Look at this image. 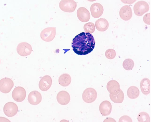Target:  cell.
I'll list each match as a JSON object with an SVG mask.
<instances>
[{
  "instance_id": "6da1fadb",
  "label": "cell",
  "mask_w": 151,
  "mask_h": 122,
  "mask_svg": "<svg viewBox=\"0 0 151 122\" xmlns=\"http://www.w3.org/2000/svg\"><path fill=\"white\" fill-rule=\"evenodd\" d=\"M95 40L92 34L82 32L73 39L72 47L74 52L77 55H87L92 51L95 47Z\"/></svg>"
},
{
  "instance_id": "7a4b0ae2",
  "label": "cell",
  "mask_w": 151,
  "mask_h": 122,
  "mask_svg": "<svg viewBox=\"0 0 151 122\" xmlns=\"http://www.w3.org/2000/svg\"><path fill=\"white\" fill-rule=\"evenodd\" d=\"M149 6L146 2L140 0L136 2L133 7L134 13L136 15L140 16L149 10Z\"/></svg>"
},
{
  "instance_id": "3957f363",
  "label": "cell",
  "mask_w": 151,
  "mask_h": 122,
  "mask_svg": "<svg viewBox=\"0 0 151 122\" xmlns=\"http://www.w3.org/2000/svg\"><path fill=\"white\" fill-rule=\"evenodd\" d=\"M97 93L94 88L89 87L83 92L82 98L83 100L87 103H92L95 101L97 97Z\"/></svg>"
},
{
  "instance_id": "277c9868",
  "label": "cell",
  "mask_w": 151,
  "mask_h": 122,
  "mask_svg": "<svg viewBox=\"0 0 151 122\" xmlns=\"http://www.w3.org/2000/svg\"><path fill=\"white\" fill-rule=\"evenodd\" d=\"M56 33V27H47L41 31L40 34V37L44 41L50 42L55 37Z\"/></svg>"
},
{
  "instance_id": "5b68a950",
  "label": "cell",
  "mask_w": 151,
  "mask_h": 122,
  "mask_svg": "<svg viewBox=\"0 0 151 122\" xmlns=\"http://www.w3.org/2000/svg\"><path fill=\"white\" fill-rule=\"evenodd\" d=\"M60 9L64 12H72L74 11L77 6V3L73 0H62L60 2Z\"/></svg>"
},
{
  "instance_id": "8992f818",
  "label": "cell",
  "mask_w": 151,
  "mask_h": 122,
  "mask_svg": "<svg viewBox=\"0 0 151 122\" xmlns=\"http://www.w3.org/2000/svg\"><path fill=\"white\" fill-rule=\"evenodd\" d=\"M16 51L18 54L22 56H26L29 55L32 51L31 45L26 42L19 43L17 46Z\"/></svg>"
},
{
  "instance_id": "52a82bcc",
  "label": "cell",
  "mask_w": 151,
  "mask_h": 122,
  "mask_svg": "<svg viewBox=\"0 0 151 122\" xmlns=\"http://www.w3.org/2000/svg\"><path fill=\"white\" fill-rule=\"evenodd\" d=\"M14 85L13 81L10 79L5 77L0 80V90L2 92L5 94L9 92Z\"/></svg>"
},
{
  "instance_id": "ba28073f",
  "label": "cell",
  "mask_w": 151,
  "mask_h": 122,
  "mask_svg": "<svg viewBox=\"0 0 151 122\" xmlns=\"http://www.w3.org/2000/svg\"><path fill=\"white\" fill-rule=\"evenodd\" d=\"M26 92L23 87L18 86L15 87L12 93V96L13 99L18 102H21L25 98Z\"/></svg>"
},
{
  "instance_id": "9c48e42d",
  "label": "cell",
  "mask_w": 151,
  "mask_h": 122,
  "mask_svg": "<svg viewBox=\"0 0 151 122\" xmlns=\"http://www.w3.org/2000/svg\"><path fill=\"white\" fill-rule=\"evenodd\" d=\"M3 111L5 115L8 117H12L17 113L18 108L17 105L12 102H7L4 106Z\"/></svg>"
},
{
  "instance_id": "30bf717a",
  "label": "cell",
  "mask_w": 151,
  "mask_h": 122,
  "mask_svg": "<svg viewBox=\"0 0 151 122\" xmlns=\"http://www.w3.org/2000/svg\"><path fill=\"white\" fill-rule=\"evenodd\" d=\"M52 80L50 76L46 75L42 77L39 84V89L42 91H46L49 89L51 86Z\"/></svg>"
},
{
  "instance_id": "8fae6325",
  "label": "cell",
  "mask_w": 151,
  "mask_h": 122,
  "mask_svg": "<svg viewBox=\"0 0 151 122\" xmlns=\"http://www.w3.org/2000/svg\"><path fill=\"white\" fill-rule=\"evenodd\" d=\"M42 96L41 93L38 91H32L29 94L28 100L29 102L33 105L38 104L41 101Z\"/></svg>"
},
{
  "instance_id": "7c38bea8",
  "label": "cell",
  "mask_w": 151,
  "mask_h": 122,
  "mask_svg": "<svg viewBox=\"0 0 151 122\" xmlns=\"http://www.w3.org/2000/svg\"><path fill=\"white\" fill-rule=\"evenodd\" d=\"M106 88L108 92L113 95L118 94L121 90L119 83L114 80H110L108 82L107 84Z\"/></svg>"
},
{
  "instance_id": "4fadbf2b",
  "label": "cell",
  "mask_w": 151,
  "mask_h": 122,
  "mask_svg": "<svg viewBox=\"0 0 151 122\" xmlns=\"http://www.w3.org/2000/svg\"><path fill=\"white\" fill-rule=\"evenodd\" d=\"M90 10L92 16L95 18H98L101 16L104 11L102 5L98 3L93 4L90 7Z\"/></svg>"
},
{
  "instance_id": "5bb4252c",
  "label": "cell",
  "mask_w": 151,
  "mask_h": 122,
  "mask_svg": "<svg viewBox=\"0 0 151 122\" xmlns=\"http://www.w3.org/2000/svg\"><path fill=\"white\" fill-rule=\"evenodd\" d=\"M119 14L120 17L123 20L125 21L129 20L132 15L131 7L128 5L123 6L120 9Z\"/></svg>"
},
{
  "instance_id": "9a60e30c",
  "label": "cell",
  "mask_w": 151,
  "mask_h": 122,
  "mask_svg": "<svg viewBox=\"0 0 151 122\" xmlns=\"http://www.w3.org/2000/svg\"><path fill=\"white\" fill-rule=\"evenodd\" d=\"M77 16L79 20L82 22L88 21L90 18V14L89 11L85 8L80 7L77 11Z\"/></svg>"
},
{
  "instance_id": "2e32d148",
  "label": "cell",
  "mask_w": 151,
  "mask_h": 122,
  "mask_svg": "<svg viewBox=\"0 0 151 122\" xmlns=\"http://www.w3.org/2000/svg\"><path fill=\"white\" fill-rule=\"evenodd\" d=\"M56 98L58 102L63 105L67 104L70 99L69 94L68 92L65 91H59L57 95Z\"/></svg>"
},
{
  "instance_id": "e0dca14e",
  "label": "cell",
  "mask_w": 151,
  "mask_h": 122,
  "mask_svg": "<svg viewBox=\"0 0 151 122\" xmlns=\"http://www.w3.org/2000/svg\"><path fill=\"white\" fill-rule=\"evenodd\" d=\"M112 106L110 102L107 100L104 101L100 104L99 110L102 116H106L111 113Z\"/></svg>"
},
{
  "instance_id": "ac0fdd59",
  "label": "cell",
  "mask_w": 151,
  "mask_h": 122,
  "mask_svg": "<svg viewBox=\"0 0 151 122\" xmlns=\"http://www.w3.org/2000/svg\"><path fill=\"white\" fill-rule=\"evenodd\" d=\"M95 24L96 29L100 31H106L109 26L108 21L103 18H101L97 20L95 23Z\"/></svg>"
},
{
  "instance_id": "d6986e66",
  "label": "cell",
  "mask_w": 151,
  "mask_h": 122,
  "mask_svg": "<svg viewBox=\"0 0 151 122\" xmlns=\"http://www.w3.org/2000/svg\"><path fill=\"white\" fill-rule=\"evenodd\" d=\"M150 82L147 78H143L141 81L140 87L142 93L145 95L149 94L150 91Z\"/></svg>"
},
{
  "instance_id": "ffe728a7",
  "label": "cell",
  "mask_w": 151,
  "mask_h": 122,
  "mask_svg": "<svg viewBox=\"0 0 151 122\" xmlns=\"http://www.w3.org/2000/svg\"><path fill=\"white\" fill-rule=\"evenodd\" d=\"M71 79L70 76L68 74H63L59 77L58 79L59 84L63 87H66L70 83Z\"/></svg>"
},
{
  "instance_id": "44dd1931",
  "label": "cell",
  "mask_w": 151,
  "mask_h": 122,
  "mask_svg": "<svg viewBox=\"0 0 151 122\" xmlns=\"http://www.w3.org/2000/svg\"><path fill=\"white\" fill-rule=\"evenodd\" d=\"M139 91L138 88L135 86L130 87L128 89L127 94L128 97L131 99L137 98L139 94Z\"/></svg>"
},
{
  "instance_id": "7402d4cb",
  "label": "cell",
  "mask_w": 151,
  "mask_h": 122,
  "mask_svg": "<svg viewBox=\"0 0 151 122\" xmlns=\"http://www.w3.org/2000/svg\"><path fill=\"white\" fill-rule=\"evenodd\" d=\"M109 97L111 100L113 102L116 103H121L123 101L124 98V93L121 89L119 93L116 95H113L109 94Z\"/></svg>"
},
{
  "instance_id": "603a6c76",
  "label": "cell",
  "mask_w": 151,
  "mask_h": 122,
  "mask_svg": "<svg viewBox=\"0 0 151 122\" xmlns=\"http://www.w3.org/2000/svg\"><path fill=\"white\" fill-rule=\"evenodd\" d=\"M137 119L139 122H150V117L147 113L142 112L140 113L138 115Z\"/></svg>"
},
{
  "instance_id": "cb8c5ba5",
  "label": "cell",
  "mask_w": 151,
  "mask_h": 122,
  "mask_svg": "<svg viewBox=\"0 0 151 122\" xmlns=\"http://www.w3.org/2000/svg\"><path fill=\"white\" fill-rule=\"evenodd\" d=\"M134 65L133 61L130 58L125 59L123 61L122 64L124 68L128 71L132 70L134 67Z\"/></svg>"
},
{
  "instance_id": "d4e9b609",
  "label": "cell",
  "mask_w": 151,
  "mask_h": 122,
  "mask_svg": "<svg viewBox=\"0 0 151 122\" xmlns=\"http://www.w3.org/2000/svg\"><path fill=\"white\" fill-rule=\"evenodd\" d=\"M83 28L85 32L90 33H93L95 29L94 24L91 22L85 24Z\"/></svg>"
},
{
  "instance_id": "484cf974",
  "label": "cell",
  "mask_w": 151,
  "mask_h": 122,
  "mask_svg": "<svg viewBox=\"0 0 151 122\" xmlns=\"http://www.w3.org/2000/svg\"><path fill=\"white\" fill-rule=\"evenodd\" d=\"M105 55L107 58L109 59H114L116 55V52L115 50L112 49H109L106 50Z\"/></svg>"
},
{
  "instance_id": "4316f807",
  "label": "cell",
  "mask_w": 151,
  "mask_h": 122,
  "mask_svg": "<svg viewBox=\"0 0 151 122\" xmlns=\"http://www.w3.org/2000/svg\"><path fill=\"white\" fill-rule=\"evenodd\" d=\"M132 122V119L129 116L126 115H123L121 117L119 120V122Z\"/></svg>"
},
{
  "instance_id": "83f0119b",
  "label": "cell",
  "mask_w": 151,
  "mask_h": 122,
  "mask_svg": "<svg viewBox=\"0 0 151 122\" xmlns=\"http://www.w3.org/2000/svg\"><path fill=\"white\" fill-rule=\"evenodd\" d=\"M143 20L146 24L150 25V13L146 14L143 17Z\"/></svg>"
},
{
  "instance_id": "f1b7e54d",
  "label": "cell",
  "mask_w": 151,
  "mask_h": 122,
  "mask_svg": "<svg viewBox=\"0 0 151 122\" xmlns=\"http://www.w3.org/2000/svg\"><path fill=\"white\" fill-rule=\"evenodd\" d=\"M109 118V120L108 118H107L105 119L104 121V122H116V121H115L114 119L111 118Z\"/></svg>"
}]
</instances>
